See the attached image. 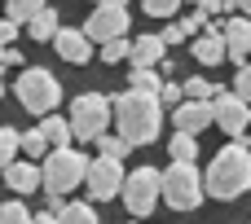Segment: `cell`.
<instances>
[{
	"label": "cell",
	"mask_w": 251,
	"mask_h": 224,
	"mask_svg": "<svg viewBox=\"0 0 251 224\" xmlns=\"http://www.w3.org/2000/svg\"><path fill=\"white\" fill-rule=\"evenodd\" d=\"M35 224H62V220H57L53 211H40V216H35Z\"/></svg>",
	"instance_id": "cell-37"
},
{
	"label": "cell",
	"mask_w": 251,
	"mask_h": 224,
	"mask_svg": "<svg viewBox=\"0 0 251 224\" xmlns=\"http://www.w3.org/2000/svg\"><path fill=\"white\" fill-rule=\"evenodd\" d=\"M62 207H66V198H62V194H49V189H44V211H53V216H57Z\"/></svg>",
	"instance_id": "cell-34"
},
{
	"label": "cell",
	"mask_w": 251,
	"mask_h": 224,
	"mask_svg": "<svg viewBox=\"0 0 251 224\" xmlns=\"http://www.w3.org/2000/svg\"><path fill=\"white\" fill-rule=\"evenodd\" d=\"M0 97H4V79H0Z\"/></svg>",
	"instance_id": "cell-40"
},
{
	"label": "cell",
	"mask_w": 251,
	"mask_h": 224,
	"mask_svg": "<svg viewBox=\"0 0 251 224\" xmlns=\"http://www.w3.org/2000/svg\"><path fill=\"white\" fill-rule=\"evenodd\" d=\"M40 136L49 141V150H66L75 136H71V123H66V114H44L40 119Z\"/></svg>",
	"instance_id": "cell-18"
},
{
	"label": "cell",
	"mask_w": 251,
	"mask_h": 224,
	"mask_svg": "<svg viewBox=\"0 0 251 224\" xmlns=\"http://www.w3.org/2000/svg\"><path fill=\"white\" fill-rule=\"evenodd\" d=\"M4 66H18V70H22V53H18L13 44H4Z\"/></svg>",
	"instance_id": "cell-35"
},
{
	"label": "cell",
	"mask_w": 251,
	"mask_h": 224,
	"mask_svg": "<svg viewBox=\"0 0 251 224\" xmlns=\"http://www.w3.org/2000/svg\"><path fill=\"white\" fill-rule=\"evenodd\" d=\"M97 4H128V0H97Z\"/></svg>",
	"instance_id": "cell-38"
},
{
	"label": "cell",
	"mask_w": 251,
	"mask_h": 224,
	"mask_svg": "<svg viewBox=\"0 0 251 224\" xmlns=\"http://www.w3.org/2000/svg\"><path fill=\"white\" fill-rule=\"evenodd\" d=\"M168 154H172V163H194V158H199V141H194L190 132H176V136L168 141Z\"/></svg>",
	"instance_id": "cell-20"
},
{
	"label": "cell",
	"mask_w": 251,
	"mask_h": 224,
	"mask_svg": "<svg viewBox=\"0 0 251 224\" xmlns=\"http://www.w3.org/2000/svg\"><path fill=\"white\" fill-rule=\"evenodd\" d=\"M119 198H124V207H128V216H150L154 207H159V167H137V172H128L124 176V189H119Z\"/></svg>",
	"instance_id": "cell-7"
},
{
	"label": "cell",
	"mask_w": 251,
	"mask_h": 224,
	"mask_svg": "<svg viewBox=\"0 0 251 224\" xmlns=\"http://www.w3.org/2000/svg\"><path fill=\"white\" fill-rule=\"evenodd\" d=\"M0 66H4V44H0Z\"/></svg>",
	"instance_id": "cell-39"
},
{
	"label": "cell",
	"mask_w": 251,
	"mask_h": 224,
	"mask_svg": "<svg viewBox=\"0 0 251 224\" xmlns=\"http://www.w3.org/2000/svg\"><path fill=\"white\" fill-rule=\"evenodd\" d=\"M84 172H88V154L84 150H49L44 158H40V189H49V194H75L79 185H84Z\"/></svg>",
	"instance_id": "cell-4"
},
{
	"label": "cell",
	"mask_w": 251,
	"mask_h": 224,
	"mask_svg": "<svg viewBox=\"0 0 251 224\" xmlns=\"http://www.w3.org/2000/svg\"><path fill=\"white\" fill-rule=\"evenodd\" d=\"M0 224H35V216L26 211V202H18V198H9V202L0 207Z\"/></svg>",
	"instance_id": "cell-26"
},
{
	"label": "cell",
	"mask_w": 251,
	"mask_h": 224,
	"mask_svg": "<svg viewBox=\"0 0 251 224\" xmlns=\"http://www.w3.org/2000/svg\"><path fill=\"white\" fill-rule=\"evenodd\" d=\"M124 163L119 158H88V172H84V189H88V202H110V198H119V189H124Z\"/></svg>",
	"instance_id": "cell-8"
},
{
	"label": "cell",
	"mask_w": 251,
	"mask_h": 224,
	"mask_svg": "<svg viewBox=\"0 0 251 224\" xmlns=\"http://www.w3.org/2000/svg\"><path fill=\"white\" fill-rule=\"evenodd\" d=\"M128 57H132V66H146V70H154V66L168 57V44H163L159 35H137V40L128 44Z\"/></svg>",
	"instance_id": "cell-15"
},
{
	"label": "cell",
	"mask_w": 251,
	"mask_h": 224,
	"mask_svg": "<svg viewBox=\"0 0 251 224\" xmlns=\"http://www.w3.org/2000/svg\"><path fill=\"white\" fill-rule=\"evenodd\" d=\"M194 4H199V13H203V18H212V13H225V9H229V0H194Z\"/></svg>",
	"instance_id": "cell-32"
},
{
	"label": "cell",
	"mask_w": 251,
	"mask_h": 224,
	"mask_svg": "<svg viewBox=\"0 0 251 224\" xmlns=\"http://www.w3.org/2000/svg\"><path fill=\"white\" fill-rule=\"evenodd\" d=\"M190 53H194V62H203V66H221V62H225V35H194Z\"/></svg>",
	"instance_id": "cell-17"
},
{
	"label": "cell",
	"mask_w": 251,
	"mask_h": 224,
	"mask_svg": "<svg viewBox=\"0 0 251 224\" xmlns=\"http://www.w3.org/2000/svg\"><path fill=\"white\" fill-rule=\"evenodd\" d=\"M128 22H132V13H128L124 4H97V9L88 13V22H84V35H88L93 44H106V40L128 35Z\"/></svg>",
	"instance_id": "cell-9"
},
{
	"label": "cell",
	"mask_w": 251,
	"mask_h": 224,
	"mask_svg": "<svg viewBox=\"0 0 251 224\" xmlns=\"http://www.w3.org/2000/svg\"><path fill=\"white\" fill-rule=\"evenodd\" d=\"M154 97H159V106H163V110H172V106H181V101H185V92H181V79H163Z\"/></svg>",
	"instance_id": "cell-27"
},
{
	"label": "cell",
	"mask_w": 251,
	"mask_h": 224,
	"mask_svg": "<svg viewBox=\"0 0 251 224\" xmlns=\"http://www.w3.org/2000/svg\"><path fill=\"white\" fill-rule=\"evenodd\" d=\"M110 119H115V128H119V136L137 150V145L159 141L168 114H163V106H159L154 92H137V88H128V92L110 97Z\"/></svg>",
	"instance_id": "cell-1"
},
{
	"label": "cell",
	"mask_w": 251,
	"mask_h": 224,
	"mask_svg": "<svg viewBox=\"0 0 251 224\" xmlns=\"http://www.w3.org/2000/svg\"><path fill=\"white\" fill-rule=\"evenodd\" d=\"M247 150H251V141H247Z\"/></svg>",
	"instance_id": "cell-41"
},
{
	"label": "cell",
	"mask_w": 251,
	"mask_h": 224,
	"mask_svg": "<svg viewBox=\"0 0 251 224\" xmlns=\"http://www.w3.org/2000/svg\"><path fill=\"white\" fill-rule=\"evenodd\" d=\"M40 9H44V0H9V4H4V18L18 22V26H26Z\"/></svg>",
	"instance_id": "cell-21"
},
{
	"label": "cell",
	"mask_w": 251,
	"mask_h": 224,
	"mask_svg": "<svg viewBox=\"0 0 251 224\" xmlns=\"http://www.w3.org/2000/svg\"><path fill=\"white\" fill-rule=\"evenodd\" d=\"M159 198L172 207V211H194L207 189H203V172L194 163H172L168 172H159Z\"/></svg>",
	"instance_id": "cell-5"
},
{
	"label": "cell",
	"mask_w": 251,
	"mask_h": 224,
	"mask_svg": "<svg viewBox=\"0 0 251 224\" xmlns=\"http://www.w3.org/2000/svg\"><path fill=\"white\" fill-rule=\"evenodd\" d=\"M18 158V132L13 128H0V172Z\"/></svg>",
	"instance_id": "cell-29"
},
{
	"label": "cell",
	"mask_w": 251,
	"mask_h": 224,
	"mask_svg": "<svg viewBox=\"0 0 251 224\" xmlns=\"http://www.w3.org/2000/svg\"><path fill=\"white\" fill-rule=\"evenodd\" d=\"M159 70H146V66H132V75H128V88H137V92H159Z\"/></svg>",
	"instance_id": "cell-25"
},
{
	"label": "cell",
	"mask_w": 251,
	"mask_h": 224,
	"mask_svg": "<svg viewBox=\"0 0 251 224\" xmlns=\"http://www.w3.org/2000/svg\"><path fill=\"white\" fill-rule=\"evenodd\" d=\"M221 35H225V57H234V62H247L251 57V18L234 13L221 26Z\"/></svg>",
	"instance_id": "cell-13"
},
{
	"label": "cell",
	"mask_w": 251,
	"mask_h": 224,
	"mask_svg": "<svg viewBox=\"0 0 251 224\" xmlns=\"http://www.w3.org/2000/svg\"><path fill=\"white\" fill-rule=\"evenodd\" d=\"M181 92L190 97V101H212L221 88H216V79H203V75H190V79H181Z\"/></svg>",
	"instance_id": "cell-19"
},
{
	"label": "cell",
	"mask_w": 251,
	"mask_h": 224,
	"mask_svg": "<svg viewBox=\"0 0 251 224\" xmlns=\"http://www.w3.org/2000/svg\"><path fill=\"white\" fill-rule=\"evenodd\" d=\"M57 220L62 224H97V211H93V202H66L57 211Z\"/></svg>",
	"instance_id": "cell-22"
},
{
	"label": "cell",
	"mask_w": 251,
	"mask_h": 224,
	"mask_svg": "<svg viewBox=\"0 0 251 224\" xmlns=\"http://www.w3.org/2000/svg\"><path fill=\"white\" fill-rule=\"evenodd\" d=\"M203 189L216 202H234L251 189V150L243 141H229L225 150H216V158L203 172Z\"/></svg>",
	"instance_id": "cell-2"
},
{
	"label": "cell",
	"mask_w": 251,
	"mask_h": 224,
	"mask_svg": "<svg viewBox=\"0 0 251 224\" xmlns=\"http://www.w3.org/2000/svg\"><path fill=\"white\" fill-rule=\"evenodd\" d=\"M0 176H4V185L13 194H35L40 189V163H31V158H13Z\"/></svg>",
	"instance_id": "cell-14"
},
{
	"label": "cell",
	"mask_w": 251,
	"mask_h": 224,
	"mask_svg": "<svg viewBox=\"0 0 251 224\" xmlns=\"http://www.w3.org/2000/svg\"><path fill=\"white\" fill-rule=\"evenodd\" d=\"M93 145H97V150H101V154H106V158H119V163H124V158H128V154H132V145H128V141H124V136H119V132H115V136H110V132H101V136H97V141H93Z\"/></svg>",
	"instance_id": "cell-24"
},
{
	"label": "cell",
	"mask_w": 251,
	"mask_h": 224,
	"mask_svg": "<svg viewBox=\"0 0 251 224\" xmlns=\"http://www.w3.org/2000/svg\"><path fill=\"white\" fill-rule=\"evenodd\" d=\"M53 48H57V57L62 62H71V66H84L88 57H93V40L84 35V31H71V26H57V35L49 40Z\"/></svg>",
	"instance_id": "cell-12"
},
{
	"label": "cell",
	"mask_w": 251,
	"mask_h": 224,
	"mask_svg": "<svg viewBox=\"0 0 251 224\" xmlns=\"http://www.w3.org/2000/svg\"><path fill=\"white\" fill-rule=\"evenodd\" d=\"M18 154H26V158H44V154H49V141L40 136V128L18 132Z\"/></svg>",
	"instance_id": "cell-23"
},
{
	"label": "cell",
	"mask_w": 251,
	"mask_h": 224,
	"mask_svg": "<svg viewBox=\"0 0 251 224\" xmlns=\"http://www.w3.org/2000/svg\"><path fill=\"white\" fill-rule=\"evenodd\" d=\"M212 110H216V128H221L225 136H243L251 128V106L238 92H216V97H212Z\"/></svg>",
	"instance_id": "cell-10"
},
{
	"label": "cell",
	"mask_w": 251,
	"mask_h": 224,
	"mask_svg": "<svg viewBox=\"0 0 251 224\" xmlns=\"http://www.w3.org/2000/svg\"><path fill=\"white\" fill-rule=\"evenodd\" d=\"M71 136L75 141H97L110 128V97L106 92H79L71 101Z\"/></svg>",
	"instance_id": "cell-6"
},
{
	"label": "cell",
	"mask_w": 251,
	"mask_h": 224,
	"mask_svg": "<svg viewBox=\"0 0 251 224\" xmlns=\"http://www.w3.org/2000/svg\"><path fill=\"white\" fill-rule=\"evenodd\" d=\"M57 26H62V18H57V9H53V4H44V9H40V13H35V18L26 22V35H31L35 44H49V40L57 35Z\"/></svg>",
	"instance_id": "cell-16"
},
{
	"label": "cell",
	"mask_w": 251,
	"mask_h": 224,
	"mask_svg": "<svg viewBox=\"0 0 251 224\" xmlns=\"http://www.w3.org/2000/svg\"><path fill=\"white\" fill-rule=\"evenodd\" d=\"M234 92L251 106V62H243V66H238V75H234Z\"/></svg>",
	"instance_id": "cell-31"
},
{
	"label": "cell",
	"mask_w": 251,
	"mask_h": 224,
	"mask_svg": "<svg viewBox=\"0 0 251 224\" xmlns=\"http://www.w3.org/2000/svg\"><path fill=\"white\" fill-rule=\"evenodd\" d=\"M13 40H18V22L0 18V44H13Z\"/></svg>",
	"instance_id": "cell-33"
},
{
	"label": "cell",
	"mask_w": 251,
	"mask_h": 224,
	"mask_svg": "<svg viewBox=\"0 0 251 224\" xmlns=\"http://www.w3.org/2000/svg\"><path fill=\"white\" fill-rule=\"evenodd\" d=\"M172 123H176V132H190V136H199L203 128H212L216 123V110H212V101H181V106H172Z\"/></svg>",
	"instance_id": "cell-11"
},
{
	"label": "cell",
	"mask_w": 251,
	"mask_h": 224,
	"mask_svg": "<svg viewBox=\"0 0 251 224\" xmlns=\"http://www.w3.org/2000/svg\"><path fill=\"white\" fill-rule=\"evenodd\" d=\"M141 9H146L150 18H176L181 0H141Z\"/></svg>",
	"instance_id": "cell-30"
},
{
	"label": "cell",
	"mask_w": 251,
	"mask_h": 224,
	"mask_svg": "<svg viewBox=\"0 0 251 224\" xmlns=\"http://www.w3.org/2000/svg\"><path fill=\"white\" fill-rule=\"evenodd\" d=\"M229 9H234V13H243V18H251V0H229Z\"/></svg>",
	"instance_id": "cell-36"
},
{
	"label": "cell",
	"mask_w": 251,
	"mask_h": 224,
	"mask_svg": "<svg viewBox=\"0 0 251 224\" xmlns=\"http://www.w3.org/2000/svg\"><path fill=\"white\" fill-rule=\"evenodd\" d=\"M247 224H251V220H247Z\"/></svg>",
	"instance_id": "cell-42"
},
{
	"label": "cell",
	"mask_w": 251,
	"mask_h": 224,
	"mask_svg": "<svg viewBox=\"0 0 251 224\" xmlns=\"http://www.w3.org/2000/svg\"><path fill=\"white\" fill-rule=\"evenodd\" d=\"M13 92H18V101H22L26 114H40L44 119L62 101V79L53 70H44V66H22L18 79H13Z\"/></svg>",
	"instance_id": "cell-3"
},
{
	"label": "cell",
	"mask_w": 251,
	"mask_h": 224,
	"mask_svg": "<svg viewBox=\"0 0 251 224\" xmlns=\"http://www.w3.org/2000/svg\"><path fill=\"white\" fill-rule=\"evenodd\" d=\"M128 44H132V40H128V35H119V40H106L97 53H101V62L110 66V62H124V57H128Z\"/></svg>",
	"instance_id": "cell-28"
}]
</instances>
